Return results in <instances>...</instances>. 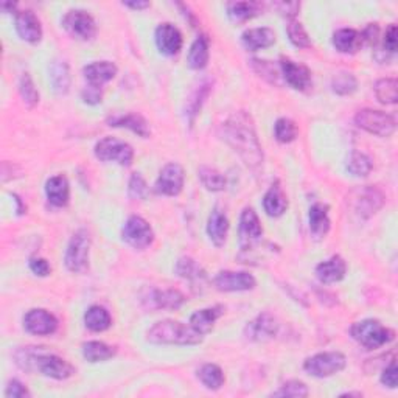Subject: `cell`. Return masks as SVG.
<instances>
[{"label":"cell","mask_w":398,"mask_h":398,"mask_svg":"<svg viewBox=\"0 0 398 398\" xmlns=\"http://www.w3.org/2000/svg\"><path fill=\"white\" fill-rule=\"evenodd\" d=\"M221 137L251 168L263 164V150L258 142L254 123L246 112H237L221 125Z\"/></svg>","instance_id":"cell-1"},{"label":"cell","mask_w":398,"mask_h":398,"mask_svg":"<svg viewBox=\"0 0 398 398\" xmlns=\"http://www.w3.org/2000/svg\"><path fill=\"white\" fill-rule=\"evenodd\" d=\"M147 341L151 344H171V345H198L202 336L192 327L183 322L165 319L156 322L147 333Z\"/></svg>","instance_id":"cell-2"},{"label":"cell","mask_w":398,"mask_h":398,"mask_svg":"<svg viewBox=\"0 0 398 398\" xmlns=\"http://www.w3.org/2000/svg\"><path fill=\"white\" fill-rule=\"evenodd\" d=\"M38 349L39 347H27L24 352V358L18 357L19 361H25V364L22 366L24 369H30V364H33L42 375L47 376V378L58 381L67 380L70 376H74L75 367L67 363L66 359L56 357V354L42 353Z\"/></svg>","instance_id":"cell-3"},{"label":"cell","mask_w":398,"mask_h":398,"mask_svg":"<svg viewBox=\"0 0 398 398\" xmlns=\"http://www.w3.org/2000/svg\"><path fill=\"white\" fill-rule=\"evenodd\" d=\"M386 202V197L378 187L363 185L357 187L347 197L349 212L354 220L366 221L378 213Z\"/></svg>","instance_id":"cell-4"},{"label":"cell","mask_w":398,"mask_h":398,"mask_svg":"<svg viewBox=\"0 0 398 398\" xmlns=\"http://www.w3.org/2000/svg\"><path fill=\"white\" fill-rule=\"evenodd\" d=\"M352 338L367 350H375L380 347L392 343L395 339V331L385 327L376 319H364L354 322L350 329Z\"/></svg>","instance_id":"cell-5"},{"label":"cell","mask_w":398,"mask_h":398,"mask_svg":"<svg viewBox=\"0 0 398 398\" xmlns=\"http://www.w3.org/2000/svg\"><path fill=\"white\" fill-rule=\"evenodd\" d=\"M89 251H91V235L86 229H79L70 238L66 257V267L70 272H84L89 265Z\"/></svg>","instance_id":"cell-6"},{"label":"cell","mask_w":398,"mask_h":398,"mask_svg":"<svg viewBox=\"0 0 398 398\" xmlns=\"http://www.w3.org/2000/svg\"><path fill=\"white\" fill-rule=\"evenodd\" d=\"M347 359L341 352H324L305 359L303 369L316 378H329L344 371Z\"/></svg>","instance_id":"cell-7"},{"label":"cell","mask_w":398,"mask_h":398,"mask_svg":"<svg viewBox=\"0 0 398 398\" xmlns=\"http://www.w3.org/2000/svg\"><path fill=\"white\" fill-rule=\"evenodd\" d=\"M93 153L101 162H117L123 166L131 165L134 159V150L131 145L115 139V137H105V139L97 142Z\"/></svg>","instance_id":"cell-8"},{"label":"cell","mask_w":398,"mask_h":398,"mask_svg":"<svg viewBox=\"0 0 398 398\" xmlns=\"http://www.w3.org/2000/svg\"><path fill=\"white\" fill-rule=\"evenodd\" d=\"M354 123L364 131L378 137H389L395 133L397 121L390 114L375 110H363L354 115Z\"/></svg>","instance_id":"cell-9"},{"label":"cell","mask_w":398,"mask_h":398,"mask_svg":"<svg viewBox=\"0 0 398 398\" xmlns=\"http://www.w3.org/2000/svg\"><path fill=\"white\" fill-rule=\"evenodd\" d=\"M121 238L134 249H145L154 241V232L147 220L133 215L129 216L121 229Z\"/></svg>","instance_id":"cell-10"},{"label":"cell","mask_w":398,"mask_h":398,"mask_svg":"<svg viewBox=\"0 0 398 398\" xmlns=\"http://www.w3.org/2000/svg\"><path fill=\"white\" fill-rule=\"evenodd\" d=\"M62 27L70 36L81 41H91L97 34V24L88 11L70 10L62 18Z\"/></svg>","instance_id":"cell-11"},{"label":"cell","mask_w":398,"mask_h":398,"mask_svg":"<svg viewBox=\"0 0 398 398\" xmlns=\"http://www.w3.org/2000/svg\"><path fill=\"white\" fill-rule=\"evenodd\" d=\"M185 183L184 168L179 164L165 165L156 180V192L165 197H178Z\"/></svg>","instance_id":"cell-12"},{"label":"cell","mask_w":398,"mask_h":398,"mask_svg":"<svg viewBox=\"0 0 398 398\" xmlns=\"http://www.w3.org/2000/svg\"><path fill=\"white\" fill-rule=\"evenodd\" d=\"M279 333V321L271 313L258 314L256 319L248 322L244 327L246 339L254 343H265L276 338Z\"/></svg>","instance_id":"cell-13"},{"label":"cell","mask_w":398,"mask_h":398,"mask_svg":"<svg viewBox=\"0 0 398 398\" xmlns=\"http://www.w3.org/2000/svg\"><path fill=\"white\" fill-rule=\"evenodd\" d=\"M238 235H240V246L243 251L252 249L260 238L263 235V227L254 208L246 207L240 216V227H238Z\"/></svg>","instance_id":"cell-14"},{"label":"cell","mask_w":398,"mask_h":398,"mask_svg":"<svg viewBox=\"0 0 398 398\" xmlns=\"http://www.w3.org/2000/svg\"><path fill=\"white\" fill-rule=\"evenodd\" d=\"M257 285L256 277L249 272H235V271H221L215 277L216 289L224 293L235 291H251Z\"/></svg>","instance_id":"cell-15"},{"label":"cell","mask_w":398,"mask_h":398,"mask_svg":"<svg viewBox=\"0 0 398 398\" xmlns=\"http://www.w3.org/2000/svg\"><path fill=\"white\" fill-rule=\"evenodd\" d=\"M24 327L28 333L36 336L53 335L58 329V319L47 310L34 308L24 316Z\"/></svg>","instance_id":"cell-16"},{"label":"cell","mask_w":398,"mask_h":398,"mask_svg":"<svg viewBox=\"0 0 398 398\" xmlns=\"http://www.w3.org/2000/svg\"><path fill=\"white\" fill-rule=\"evenodd\" d=\"M280 69L281 74H284L285 81L296 91H307L311 88V84H313L311 72L307 66H303V64H298L293 60H288V58H281Z\"/></svg>","instance_id":"cell-17"},{"label":"cell","mask_w":398,"mask_h":398,"mask_svg":"<svg viewBox=\"0 0 398 398\" xmlns=\"http://www.w3.org/2000/svg\"><path fill=\"white\" fill-rule=\"evenodd\" d=\"M183 34L173 24H161L156 28V46L159 52L166 56H175L183 48Z\"/></svg>","instance_id":"cell-18"},{"label":"cell","mask_w":398,"mask_h":398,"mask_svg":"<svg viewBox=\"0 0 398 398\" xmlns=\"http://www.w3.org/2000/svg\"><path fill=\"white\" fill-rule=\"evenodd\" d=\"M16 32L20 39L30 44H38L42 39V25L32 10H24L16 14Z\"/></svg>","instance_id":"cell-19"},{"label":"cell","mask_w":398,"mask_h":398,"mask_svg":"<svg viewBox=\"0 0 398 398\" xmlns=\"http://www.w3.org/2000/svg\"><path fill=\"white\" fill-rule=\"evenodd\" d=\"M345 272L347 263L341 256H333L316 266V276L325 285L341 281L345 277Z\"/></svg>","instance_id":"cell-20"},{"label":"cell","mask_w":398,"mask_h":398,"mask_svg":"<svg viewBox=\"0 0 398 398\" xmlns=\"http://www.w3.org/2000/svg\"><path fill=\"white\" fill-rule=\"evenodd\" d=\"M83 74L86 81L91 86L101 88V86L110 83L111 79H114L115 75H117V66L111 61H95L88 64V66L83 69Z\"/></svg>","instance_id":"cell-21"},{"label":"cell","mask_w":398,"mask_h":398,"mask_svg":"<svg viewBox=\"0 0 398 398\" xmlns=\"http://www.w3.org/2000/svg\"><path fill=\"white\" fill-rule=\"evenodd\" d=\"M107 123L112 128H126L134 134L140 135L142 139H148L151 135L148 121L140 114H117L107 119Z\"/></svg>","instance_id":"cell-22"},{"label":"cell","mask_w":398,"mask_h":398,"mask_svg":"<svg viewBox=\"0 0 398 398\" xmlns=\"http://www.w3.org/2000/svg\"><path fill=\"white\" fill-rule=\"evenodd\" d=\"M223 314H224V307L221 305L198 310L194 311L190 317V327L197 333H199L201 336H204L213 330L215 322L218 321Z\"/></svg>","instance_id":"cell-23"},{"label":"cell","mask_w":398,"mask_h":398,"mask_svg":"<svg viewBox=\"0 0 398 398\" xmlns=\"http://www.w3.org/2000/svg\"><path fill=\"white\" fill-rule=\"evenodd\" d=\"M241 42L249 52H257V50L267 48L274 46L276 42V33L271 28H249L241 34Z\"/></svg>","instance_id":"cell-24"},{"label":"cell","mask_w":398,"mask_h":398,"mask_svg":"<svg viewBox=\"0 0 398 398\" xmlns=\"http://www.w3.org/2000/svg\"><path fill=\"white\" fill-rule=\"evenodd\" d=\"M185 298L178 289H153L148 296L150 307L157 310H179Z\"/></svg>","instance_id":"cell-25"},{"label":"cell","mask_w":398,"mask_h":398,"mask_svg":"<svg viewBox=\"0 0 398 398\" xmlns=\"http://www.w3.org/2000/svg\"><path fill=\"white\" fill-rule=\"evenodd\" d=\"M46 194L50 204L55 207L67 206L70 199V185L67 178L62 175L50 178L46 183Z\"/></svg>","instance_id":"cell-26"},{"label":"cell","mask_w":398,"mask_h":398,"mask_svg":"<svg viewBox=\"0 0 398 398\" xmlns=\"http://www.w3.org/2000/svg\"><path fill=\"white\" fill-rule=\"evenodd\" d=\"M227 232H229L227 216L224 215L220 208H213L207 221L208 238H211V241L216 246V248H221V246H224V243H226Z\"/></svg>","instance_id":"cell-27"},{"label":"cell","mask_w":398,"mask_h":398,"mask_svg":"<svg viewBox=\"0 0 398 398\" xmlns=\"http://www.w3.org/2000/svg\"><path fill=\"white\" fill-rule=\"evenodd\" d=\"M263 208L267 215L272 216V218H277V216H281L286 212L288 198L284 192V188L280 187L279 183L272 184L270 187V190L266 192L263 198Z\"/></svg>","instance_id":"cell-28"},{"label":"cell","mask_w":398,"mask_h":398,"mask_svg":"<svg viewBox=\"0 0 398 398\" xmlns=\"http://www.w3.org/2000/svg\"><path fill=\"white\" fill-rule=\"evenodd\" d=\"M308 221H310V230L313 237L317 240H321L330 230V218H329V207L317 202L310 207L308 213Z\"/></svg>","instance_id":"cell-29"},{"label":"cell","mask_w":398,"mask_h":398,"mask_svg":"<svg viewBox=\"0 0 398 398\" xmlns=\"http://www.w3.org/2000/svg\"><path fill=\"white\" fill-rule=\"evenodd\" d=\"M333 46L341 53H357L363 46L361 33L353 28H341L333 34Z\"/></svg>","instance_id":"cell-30"},{"label":"cell","mask_w":398,"mask_h":398,"mask_svg":"<svg viewBox=\"0 0 398 398\" xmlns=\"http://www.w3.org/2000/svg\"><path fill=\"white\" fill-rule=\"evenodd\" d=\"M227 16L232 22H248L252 18L258 16L263 10V5L258 2H229L226 5Z\"/></svg>","instance_id":"cell-31"},{"label":"cell","mask_w":398,"mask_h":398,"mask_svg":"<svg viewBox=\"0 0 398 398\" xmlns=\"http://www.w3.org/2000/svg\"><path fill=\"white\" fill-rule=\"evenodd\" d=\"M50 83L58 95H66L70 88L69 64L62 60H55L50 64Z\"/></svg>","instance_id":"cell-32"},{"label":"cell","mask_w":398,"mask_h":398,"mask_svg":"<svg viewBox=\"0 0 398 398\" xmlns=\"http://www.w3.org/2000/svg\"><path fill=\"white\" fill-rule=\"evenodd\" d=\"M208 56H211V52H208V39H207V36L201 34L193 41V44L190 46V50H188V56H187V62H188V66H190V69L202 70L207 66Z\"/></svg>","instance_id":"cell-33"},{"label":"cell","mask_w":398,"mask_h":398,"mask_svg":"<svg viewBox=\"0 0 398 398\" xmlns=\"http://www.w3.org/2000/svg\"><path fill=\"white\" fill-rule=\"evenodd\" d=\"M84 324L91 331L101 333L106 331L112 325V317L110 314V311L100 305L91 307L84 314Z\"/></svg>","instance_id":"cell-34"},{"label":"cell","mask_w":398,"mask_h":398,"mask_svg":"<svg viewBox=\"0 0 398 398\" xmlns=\"http://www.w3.org/2000/svg\"><path fill=\"white\" fill-rule=\"evenodd\" d=\"M176 274L179 277H183L185 280H190L193 286H197L198 284L202 285L207 279L206 272L202 271V267L197 262H194L193 258H188V257H183V258L178 260Z\"/></svg>","instance_id":"cell-35"},{"label":"cell","mask_w":398,"mask_h":398,"mask_svg":"<svg viewBox=\"0 0 398 398\" xmlns=\"http://www.w3.org/2000/svg\"><path fill=\"white\" fill-rule=\"evenodd\" d=\"M115 347L107 345L100 341H89L83 344V357L89 361V363H100V361H107L115 357Z\"/></svg>","instance_id":"cell-36"},{"label":"cell","mask_w":398,"mask_h":398,"mask_svg":"<svg viewBox=\"0 0 398 398\" xmlns=\"http://www.w3.org/2000/svg\"><path fill=\"white\" fill-rule=\"evenodd\" d=\"M375 95L383 105H395L398 101V83L395 78H381L375 83Z\"/></svg>","instance_id":"cell-37"},{"label":"cell","mask_w":398,"mask_h":398,"mask_svg":"<svg viewBox=\"0 0 398 398\" xmlns=\"http://www.w3.org/2000/svg\"><path fill=\"white\" fill-rule=\"evenodd\" d=\"M198 378L207 389L218 390L224 385V373L220 366L204 364L198 371Z\"/></svg>","instance_id":"cell-38"},{"label":"cell","mask_w":398,"mask_h":398,"mask_svg":"<svg viewBox=\"0 0 398 398\" xmlns=\"http://www.w3.org/2000/svg\"><path fill=\"white\" fill-rule=\"evenodd\" d=\"M372 168H373L372 159L364 153H359V151H353V153L349 156V161H347V170L357 178L369 176V173L372 171Z\"/></svg>","instance_id":"cell-39"},{"label":"cell","mask_w":398,"mask_h":398,"mask_svg":"<svg viewBox=\"0 0 398 398\" xmlns=\"http://www.w3.org/2000/svg\"><path fill=\"white\" fill-rule=\"evenodd\" d=\"M198 176L201 179L202 185L211 192H223L227 185L226 178H224L220 171L211 168V166H201Z\"/></svg>","instance_id":"cell-40"},{"label":"cell","mask_w":398,"mask_h":398,"mask_svg":"<svg viewBox=\"0 0 398 398\" xmlns=\"http://www.w3.org/2000/svg\"><path fill=\"white\" fill-rule=\"evenodd\" d=\"M331 88L333 92L338 95H350L354 91L358 89V81L353 74L349 72H339L331 79Z\"/></svg>","instance_id":"cell-41"},{"label":"cell","mask_w":398,"mask_h":398,"mask_svg":"<svg viewBox=\"0 0 398 398\" xmlns=\"http://www.w3.org/2000/svg\"><path fill=\"white\" fill-rule=\"evenodd\" d=\"M19 93L27 107H34L39 103V92L36 89L30 74H24L19 79Z\"/></svg>","instance_id":"cell-42"},{"label":"cell","mask_w":398,"mask_h":398,"mask_svg":"<svg viewBox=\"0 0 398 398\" xmlns=\"http://www.w3.org/2000/svg\"><path fill=\"white\" fill-rule=\"evenodd\" d=\"M274 134H276V139L280 143H291L298 137L299 129L293 120L284 117L279 119L276 125H274Z\"/></svg>","instance_id":"cell-43"},{"label":"cell","mask_w":398,"mask_h":398,"mask_svg":"<svg viewBox=\"0 0 398 398\" xmlns=\"http://www.w3.org/2000/svg\"><path fill=\"white\" fill-rule=\"evenodd\" d=\"M286 33L289 41L293 42V46L299 48H310L311 47V39L307 33L305 28L298 20H289L286 25Z\"/></svg>","instance_id":"cell-44"},{"label":"cell","mask_w":398,"mask_h":398,"mask_svg":"<svg viewBox=\"0 0 398 398\" xmlns=\"http://www.w3.org/2000/svg\"><path fill=\"white\" fill-rule=\"evenodd\" d=\"M308 395V387L305 383L299 380H291L281 385L276 392H272V397H294V398H303Z\"/></svg>","instance_id":"cell-45"},{"label":"cell","mask_w":398,"mask_h":398,"mask_svg":"<svg viewBox=\"0 0 398 398\" xmlns=\"http://www.w3.org/2000/svg\"><path fill=\"white\" fill-rule=\"evenodd\" d=\"M128 193L133 199H145L148 197V185L145 183L140 173H133L128 184Z\"/></svg>","instance_id":"cell-46"},{"label":"cell","mask_w":398,"mask_h":398,"mask_svg":"<svg viewBox=\"0 0 398 398\" xmlns=\"http://www.w3.org/2000/svg\"><path fill=\"white\" fill-rule=\"evenodd\" d=\"M208 88H211V86L208 84H201L199 86V89H197L194 91V100H190L188 101V114L192 115V123H193V117L194 115L198 114V111L201 110V105H202V98H206L207 97V93H208Z\"/></svg>","instance_id":"cell-47"},{"label":"cell","mask_w":398,"mask_h":398,"mask_svg":"<svg viewBox=\"0 0 398 398\" xmlns=\"http://www.w3.org/2000/svg\"><path fill=\"white\" fill-rule=\"evenodd\" d=\"M252 64H254V69L257 70V74H260V77L270 79L271 83L277 81V72H276V69H274V66L270 61L252 60Z\"/></svg>","instance_id":"cell-48"},{"label":"cell","mask_w":398,"mask_h":398,"mask_svg":"<svg viewBox=\"0 0 398 398\" xmlns=\"http://www.w3.org/2000/svg\"><path fill=\"white\" fill-rule=\"evenodd\" d=\"M381 383L389 389L397 387V363H395V358L390 359L389 364H386L385 369H383Z\"/></svg>","instance_id":"cell-49"},{"label":"cell","mask_w":398,"mask_h":398,"mask_svg":"<svg viewBox=\"0 0 398 398\" xmlns=\"http://www.w3.org/2000/svg\"><path fill=\"white\" fill-rule=\"evenodd\" d=\"M271 6L277 13H280L281 16H285L288 19H293L300 10L299 2H274L271 4Z\"/></svg>","instance_id":"cell-50"},{"label":"cell","mask_w":398,"mask_h":398,"mask_svg":"<svg viewBox=\"0 0 398 398\" xmlns=\"http://www.w3.org/2000/svg\"><path fill=\"white\" fill-rule=\"evenodd\" d=\"M5 395L8 398H25V397H30V390H28L22 383L18 381V380H13L8 383V386L5 389Z\"/></svg>","instance_id":"cell-51"},{"label":"cell","mask_w":398,"mask_h":398,"mask_svg":"<svg viewBox=\"0 0 398 398\" xmlns=\"http://www.w3.org/2000/svg\"><path fill=\"white\" fill-rule=\"evenodd\" d=\"M81 97L84 100V103L88 105H100L101 98H103V92H101V88H97V86H88L84 88L81 92Z\"/></svg>","instance_id":"cell-52"},{"label":"cell","mask_w":398,"mask_h":398,"mask_svg":"<svg viewBox=\"0 0 398 398\" xmlns=\"http://www.w3.org/2000/svg\"><path fill=\"white\" fill-rule=\"evenodd\" d=\"M30 270L36 274V276L39 277H47L50 271H52V267H50L48 262L46 258H41V257H33L30 260Z\"/></svg>","instance_id":"cell-53"},{"label":"cell","mask_w":398,"mask_h":398,"mask_svg":"<svg viewBox=\"0 0 398 398\" xmlns=\"http://www.w3.org/2000/svg\"><path fill=\"white\" fill-rule=\"evenodd\" d=\"M397 36H398V30H397V25L392 24L390 25L387 30H386V34H385V39H383V46H385L386 48V52L389 53H395L397 52Z\"/></svg>","instance_id":"cell-54"},{"label":"cell","mask_w":398,"mask_h":398,"mask_svg":"<svg viewBox=\"0 0 398 398\" xmlns=\"http://www.w3.org/2000/svg\"><path fill=\"white\" fill-rule=\"evenodd\" d=\"M361 38H363V41L369 42L371 46H375L380 38V27L376 24H369L366 27V30L361 33Z\"/></svg>","instance_id":"cell-55"},{"label":"cell","mask_w":398,"mask_h":398,"mask_svg":"<svg viewBox=\"0 0 398 398\" xmlns=\"http://www.w3.org/2000/svg\"><path fill=\"white\" fill-rule=\"evenodd\" d=\"M123 5L133 10H145V8H150L151 4L150 2H123Z\"/></svg>","instance_id":"cell-56"},{"label":"cell","mask_w":398,"mask_h":398,"mask_svg":"<svg viewBox=\"0 0 398 398\" xmlns=\"http://www.w3.org/2000/svg\"><path fill=\"white\" fill-rule=\"evenodd\" d=\"M16 6L18 5L13 4V2H2V4H0V8H2L4 13H13Z\"/></svg>","instance_id":"cell-57"},{"label":"cell","mask_w":398,"mask_h":398,"mask_svg":"<svg viewBox=\"0 0 398 398\" xmlns=\"http://www.w3.org/2000/svg\"><path fill=\"white\" fill-rule=\"evenodd\" d=\"M343 397H363V394H361V392H345V394H343Z\"/></svg>","instance_id":"cell-58"}]
</instances>
